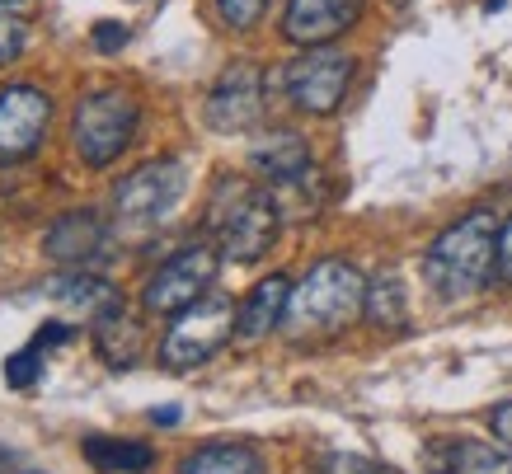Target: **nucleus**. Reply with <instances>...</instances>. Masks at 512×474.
Returning a JSON list of instances; mask_svg holds the SVG:
<instances>
[{
  "mask_svg": "<svg viewBox=\"0 0 512 474\" xmlns=\"http://www.w3.org/2000/svg\"><path fill=\"white\" fill-rule=\"evenodd\" d=\"M184 188H188L184 160H151V165L132 169L123 184L113 188V207H118V216L132 221V226H141V221H160L174 202L184 198Z\"/></svg>",
  "mask_w": 512,
  "mask_h": 474,
  "instance_id": "6e6552de",
  "label": "nucleus"
},
{
  "mask_svg": "<svg viewBox=\"0 0 512 474\" xmlns=\"http://www.w3.org/2000/svg\"><path fill=\"white\" fill-rule=\"evenodd\" d=\"M498 259H508L512 263V221L503 230H498Z\"/></svg>",
  "mask_w": 512,
  "mask_h": 474,
  "instance_id": "bb28decb",
  "label": "nucleus"
},
{
  "mask_svg": "<svg viewBox=\"0 0 512 474\" xmlns=\"http://www.w3.org/2000/svg\"><path fill=\"white\" fill-rule=\"evenodd\" d=\"M132 132H137V104H132V94H123V90L85 94L76 108V123H71L76 155L94 169L113 165V160L132 146Z\"/></svg>",
  "mask_w": 512,
  "mask_h": 474,
  "instance_id": "39448f33",
  "label": "nucleus"
},
{
  "mask_svg": "<svg viewBox=\"0 0 512 474\" xmlns=\"http://www.w3.org/2000/svg\"><path fill=\"white\" fill-rule=\"evenodd\" d=\"M249 165L259 169L273 188L292 184V179H301L311 169V146H306V137H296V132H268L264 141H254Z\"/></svg>",
  "mask_w": 512,
  "mask_h": 474,
  "instance_id": "2eb2a0df",
  "label": "nucleus"
},
{
  "mask_svg": "<svg viewBox=\"0 0 512 474\" xmlns=\"http://www.w3.org/2000/svg\"><path fill=\"white\" fill-rule=\"evenodd\" d=\"M489 423H494V437H498V442L512 451V399H508V404H498Z\"/></svg>",
  "mask_w": 512,
  "mask_h": 474,
  "instance_id": "a878e982",
  "label": "nucleus"
},
{
  "mask_svg": "<svg viewBox=\"0 0 512 474\" xmlns=\"http://www.w3.org/2000/svg\"><path fill=\"white\" fill-rule=\"evenodd\" d=\"M94 47L99 52H118V47H127V29L123 24H94Z\"/></svg>",
  "mask_w": 512,
  "mask_h": 474,
  "instance_id": "393cba45",
  "label": "nucleus"
},
{
  "mask_svg": "<svg viewBox=\"0 0 512 474\" xmlns=\"http://www.w3.org/2000/svg\"><path fill=\"white\" fill-rule=\"evenodd\" d=\"M362 5L367 0H292L287 19H282V33L296 47H329L362 19Z\"/></svg>",
  "mask_w": 512,
  "mask_h": 474,
  "instance_id": "9b49d317",
  "label": "nucleus"
},
{
  "mask_svg": "<svg viewBox=\"0 0 512 474\" xmlns=\"http://www.w3.org/2000/svg\"><path fill=\"white\" fill-rule=\"evenodd\" d=\"M367 320L381 324V329L404 324V287L395 273H381L376 282H367Z\"/></svg>",
  "mask_w": 512,
  "mask_h": 474,
  "instance_id": "aec40b11",
  "label": "nucleus"
},
{
  "mask_svg": "<svg viewBox=\"0 0 512 474\" xmlns=\"http://www.w3.org/2000/svg\"><path fill=\"white\" fill-rule=\"evenodd\" d=\"M494 263H498V221L489 212H470L433 240L428 259H423V273H428L437 296L461 301V296H475L489 282Z\"/></svg>",
  "mask_w": 512,
  "mask_h": 474,
  "instance_id": "f03ea898",
  "label": "nucleus"
},
{
  "mask_svg": "<svg viewBox=\"0 0 512 474\" xmlns=\"http://www.w3.org/2000/svg\"><path fill=\"white\" fill-rule=\"evenodd\" d=\"M52 118V99L33 85H10L0 94V165L29 160Z\"/></svg>",
  "mask_w": 512,
  "mask_h": 474,
  "instance_id": "9d476101",
  "label": "nucleus"
},
{
  "mask_svg": "<svg viewBox=\"0 0 512 474\" xmlns=\"http://www.w3.org/2000/svg\"><path fill=\"white\" fill-rule=\"evenodd\" d=\"M428 470L433 474H512V451L503 446H489V442H451V437H442V442L428 446Z\"/></svg>",
  "mask_w": 512,
  "mask_h": 474,
  "instance_id": "ddd939ff",
  "label": "nucleus"
},
{
  "mask_svg": "<svg viewBox=\"0 0 512 474\" xmlns=\"http://www.w3.org/2000/svg\"><path fill=\"white\" fill-rule=\"evenodd\" d=\"M235 301L231 296H217V291H207L198 296L188 310H179L170 324V334L160 343V362L170 371H188V367H202L212 352L226 348V338L235 334Z\"/></svg>",
  "mask_w": 512,
  "mask_h": 474,
  "instance_id": "20e7f679",
  "label": "nucleus"
},
{
  "mask_svg": "<svg viewBox=\"0 0 512 474\" xmlns=\"http://www.w3.org/2000/svg\"><path fill=\"white\" fill-rule=\"evenodd\" d=\"M357 315H367V277L353 263L325 259L301 277V287H292L282 329L292 338H329L348 329Z\"/></svg>",
  "mask_w": 512,
  "mask_h": 474,
  "instance_id": "f257e3e1",
  "label": "nucleus"
},
{
  "mask_svg": "<svg viewBox=\"0 0 512 474\" xmlns=\"http://www.w3.org/2000/svg\"><path fill=\"white\" fill-rule=\"evenodd\" d=\"M278 221L282 207L268 188H254L245 179H226L212 198V230H217V245L226 259L235 263H254L264 259L273 240H278Z\"/></svg>",
  "mask_w": 512,
  "mask_h": 474,
  "instance_id": "7ed1b4c3",
  "label": "nucleus"
},
{
  "mask_svg": "<svg viewBox=\"0 0 512 474\" xmlns=\"http://www.w3.org/2000/svg\"><path fill=\"white\" fill-rule=\"evenodd\" d=\"M43 291L52 296V301H62V306L80 310V315H90V324L99 320V315H109V310L123 306V296H118V291H113L104 277H94V273H71V268H66L62 277H52Z\"/></svg>",
  "mask_w": 512,
  "mask_h": 474,
  "instance_id": "dca6fc26",
  "label": "nucleus"
},
{
  "mask_svg": "<svg viewBox=\"0 0 512 474\" xmlns=\"http://www.w3.org/2000/svg\"><path fill=\"white\" fill-rule=\"evenodd\" d=\"M217 268H221V249L188 245L151 273V282H146V291H141V301H146L151 315H179V310H188L198 296L212 291Z\"/></svg>",
  "mask_w": 512,
  "mask_h": 474,
  "instance_id": "423d86ee",
  "label": "nucleus"
},
{
  "mask_svg": "<svg viewBox=\"0 0 512 474\" xmlns=\"http://www.w3.org/2000/svg\"><path fill=\"white\" fill-rule=\"evenodd\" d=\"M264 118V71L254 62H235L207 94V123L217 132H249Z\"/></svg>",
  "mask_w": 512,
  "mask_h": 474,
  "instance_id": "1a4fd4ad",
  "label": "nucleus"
},
{
  "mask_svg": "<svg viewBox=\"0 0 512 474\" xmlns=\"http://www.w3.org/2000/svg\"><path fill=\"white\" fill-rule=\"evenodd\" d=\"M19 52H24V19L0 5V62H15Z\"/></svg>",
  "mask_w": 512,
  "mask_h": 474,
  "instance_id": "b1692460",
  "label": "nucleus"
},
{
  "mask_svg": "<svg viewBox=\"0 0 512 474\" xmlns=\"http://www.w3.org/2000/svg\"><path fill=\"white\" fill-rule=\"evenodd\" d=\"M287 301H292V282L282 273L259 282V287L249 291V301L240 306V315H235V338H240V343L268 338L282 324V315H287Z\"/></svg>",
  "mask_w": 512,
  "mask_h": 474,
  "instance_id": "4468645a",
  "label": "nucleus"
},
{
  "mask_svg": "<svg viewBox=\"0 0 512 474\" xmlns=\"http://www.w3.org/2000/svg\"><path fill=\"white\" fill-rule=\"evenodd\" d=\"M311 474H386L381 465L362 456H343V451H329V456H315L311 460Z\"/></svg>",
  "mask_w": 512,
  "mask_h": 474,
  "instance_id": "4be33fe9",
  "label": "nucleus"
},
{
  "mask_svg": "<svg viewBox=\"0 0 512 474\" xmlns=\"http://www.w3.org/2000/svg\"><path fill=\"white\" fill-rule=\"evenodd\" d=\"M94 348H99V357H104L109 367H132L141 357L137 320H132L123 306L109 310V315H99V320H94Z\"/></svg>",
  "mask_w": 512,
  "mask_h": 474,
  "instance_id": "f3484780",
  "label": "nucleus"
},
{
  "mask_svg": "<svg viewBox=\"0 0 512 474\" xmlns=\"http://www.w3.org/2000/svg\"><path fill=\"white\" fill-rule=\"evenodd\" d=\"M353 57L348 52H334V47H306V57H296L287 71H282V90L301 113H315L325 118L343 104V94L353 85Z\"/></svg>",
  "mask_w": 512,
  "mask_h": 474,
  "instance_id": "0eeeda50",
  "label": "nucleus"
},
{
  "mask_svg": "<svg viewBox=\"0 0 512 474\" xmlns=\"http://www.w3.org/2000/svg\"><path fill=\"white\" fill-rule=\"evenodd\" d=\"M151 418H156V423H165V428H170V423H179V409H160V413H151Z\"/></svg>",
  "mask_w": 512,
  "mask_h": 474,
  "instance_id": "cd10ccee",
  "label": "nucleus"
},
{
  "mask_svg": "<svg viewBox=\"0 0 512 474\" xmlns=\"http://www.w3.org/2000/svg\"><path fill=\"white\" fill-rule=\"evenodd\" d=\"M179 474H264V456L245 442H212L193 451Z\"/></svg>",
  "mask_w": 512,
  "mask_h": 474,
  "instance_id": "a211bd4d",
  "label": "nucleus"
},
{
  "mask_svg": "<svg viewBox=\"0 0 512 474\" xmlns=\"http://www.w3.org/2000/svg\"><path fill=\"white\" fill-rule=\"evenodd\" d=\"M104 245H109V226L94 212H66L47 230V254L71 273H90V263L104 259Z\"/></svg>",
  "mask_w": 512,
  "mask_h": 474,
  "instance_id": "f8f14e48",
  "label": "nucleus"
},
{
  "mask_svg": "<svg viewBox=\"0 0 512 474\" xmlns=\"http://www.w3.org/2000/svg\"><path fill=\"white\" fill-rule=\"evenodd\" d=\"M43 357H47L43 343H29L24 352H15V357L5 362V381L15 385V390H29V385L43 376Z\"/></svg>",
  "mask_w": 512,
  "mask_h": 474,
  "instance_id": "412c9836",
  "label": "nucleus"
},
{
  "mask_svg": "<svg viewBox=\"0 0 512 474\" xmlns=\"http://www.w3.org/2000/svg\"><path fill=\"white\" fill-rule=\"evenodd\" d=\"M217 10H221V19L231 24V29H254L259 19H264V10H268V0H217Z\"/></svg>",
  "mask_w": 512,
  "mask_h": 474,
  "instance_id": "5701e85b",
  "label": "nucleus"
},
{
  "mask_svg": "<svg viewBox=\"0 0 512 474\" xmlns=\"http://www.w3.org/2000/svg\"><path fill=\"white\" fill-rule=\"evenodd\" d=\"M85 456H90V465H99L109 474H141L156 465V451L146 442H113V437H90Z\"/></svg>",
  "mask_w": 512,
  "mask_h": 474,
  "instance_id": "6ab92c4d",
  "label": "nucleus"
}]
</instances>
